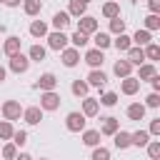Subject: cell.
Here are the masks:
<instances>
[{
  "label": "cell",
  "mask_w": 160,
  "mask_h": 160,
  "mask_svg": "<svg viewBox=\"0 0 160 160\" xmlns=\"http://www.w3.org/2000/svg\"><path fill=\"white\" fill-rule=\"evenodd\" d=\"M0 112H2V118L8 122H12V120H20L22 118V105H20V100H5L0 105Z\"/></svg>",
  "instance_id": "cell-1"
},
{
  "label": "cell",
  "mask_w": 160,
  "mask_h": 160,
  "mask_svg": "<svg viewBox=\"0 0 160 160\" xmlns=\"http://www.w3.org/2000/svg\"><path fill=\"white\" fill-rule=\"evenodd\" d=\"M85 125H88V118H85L80 110L68 112V118H65V128H68L70 132H82V130H85Z\"/></svg>",
  "instance_id": "cell-2"
},
{
  "label": "cell",
  "mask_w": 160,
  "mask_h": 160,
  "mask_svg": "<svg viewBox=\"0 0 160 160\" xmlns=\"http://www.w3.org/2000/svg\"><path fill=\"white\" fill-rule=\"evenodd\" d=\"M45 38H48V48H50V50H58V52H62V50L68 48V42H70L68 35L60 32V30H52V32H48Z\"/></svg>",
  "instance_id": "cell-3"
},
{
  "label": "cell",
  "mask_w": 160,
  "mask_h": 160,
  "mask_svg": "<svg viewBox=\"0 0 160 160\" xmlns=\"http://www.w3.org/2000/svg\"><path fill=\"white\" fill-rule=\"evenodd\" d=\"M28 68H30V58H28V55H22V52H18V55H12V58L8 60V70H12L15 75L28 72Z\"/></svg>",
  "instance_id": "cell-4"
},
{
  "label": "cell",
  "mask_w": 160,
  "mask_h": 160,
  "mask_svg": "<svg viewBox=\"0 0 160 160\" xmlns=\"http://www.w3.org/2000/svg\"><path fill=\"white\" fill-rule=\"evenodd\" d=\"M42 112L48 110V112H52V110H58L60 108V95L55 92V90H50V92H40V105H38Z\"/></svg>",
  "instance_id": "cell-5"
},
{
  "label": "cell",
  "mask_w": 160,
  "mask_h": 160,
  "mask_svg": "<svg viewBox=\"0 0 160 160\" xmlns=\"http://www.w3.org/2000/svg\"><path fill=\"white\" fill-rule=\"evenodd\" d=\"M100 30V25H98V20L92 18V15H82V18H78V32H82V35H95Z\"/></svg>",
  "instance_id": "cell-6"
},
{
  "label": "cell",
  "mask_w": 160,
  "mask_h": 160,
  "mask_svg": "<svg viewBox=\"0 0 160 160\" xmlns=\"http://www.w3.org/2000/svg\"><path fill=\"white\" fill-rule=\"evenodd\" d=\"M32 88L40 90V92H50V90H55V88H58V78H55V72H42Z\"/></svg>",
  "instance_id": "cell-7"
},
{
  "label": "cell",
  "mask_w": 160,
  "mask_h": 160,
  "mask_svg": "<svg viewBox=\"0 0 160 160\" xmlns=\"http://www.w3.org/2000/svg\"><path fill=\"white\" fill-rule=\"evenodd\" d=\"M85 62H88L92 70H100L102 62H105V52L98 50V48H90V50H85Z\"/></svg>",
  "instance_id": "cell-8"
},
{
  "label": "cell",
  "mask_w": 160,
  "mask_h": 160,
  "mask_svg": "<svg viewBox=\"0 0 160 160\" xmlns=\"http://www.w3.org/2000/svg\"><path fill=\"white\" fill-rule=\"evenodd\" d=\"M20 45H22V40H20L18 35H8V38H5V42H2L0 48H2V52H5L8 58H12V55H18V52H20Z\"/></svg>",
  "instance_id": "cell-9"
},
{
  "label": "cell",
  "mask_w": 160,
  "mask_h": 160,
  "mask_svg": "<svg viewBox=\"0 0 160 160\" xmlns=\"http://www.w3.org/2000/svg\"><path fill=\"white\" fill-rule=\"evenodd\" d=\"M85 82H88L90 88L102 90V88H105V82H108V75H105L102 70H90V72H88V78H85Z\"/></svg>",
  "instance_id": "cell-10"
},
{
  "label": "cell",
  "mask_w": 160,
  "mask_h": 160,
  "mask_svg": "<svg viewBox=\"0 0 160 160\" xmlns=\"http://www.w3.org/2000/svg\"><path fill=\"white\" fill-rule=\"evenodd\" d=\"M22 120H25L28 125H40V120H42V110H40L38 105L22 108Z\"/></svg>",
  "instance_id": "cell-11"
},
{
  "label": "cell",
  "mask_w": 160,
  "mask_h": 160,
  "mask_svg": "<svg viewBox=\"0 0 160 160\" xmlns=\"http://www.w3.org/2000/svg\"><path fill=\"white\" fill-rule=\"evenodd\" d=\"M50 22H52V28H55V30L65 32V30H68V25L72 22V18H70V15L65 12V10H58V12L52 15V20H50Z\"/></svg>",
  "instance_id": "cell-12"
},
{
  "label": "cell",
  "mask_w": 160,
  "mask_h": 160,
  "mask_svg": "<svg viewBox=\"0 0 160 160\" xmlns=\"http://www.w3.org/2000/svg\"><path fill=\"white\" fill-rule=\"evenodd\" d=\"M158 75V68H155V62H142V65H138V80L140 82H145V80H152Z\"/></svg>",
  "instance_id": "cell-13"
},
{
  "label": "cell",
  "mask_w": 160,
  "mask_h": 160,
  "mask_svg": "<svg viewBox=\"0 0 160 160\" xmlns=\"http://www.w3.org/2000/svg\"><path fill=\"white\" fill-rule=\"evenodd\" d=\"M138 90H140V80H138L135 75L120 80V92H122V95H135Z\"/></svg>",
  "instance_id": "cell-14"
},
{
  "label": "cell",
  "mask_w": 160,
  "mask_h": 160,
  "mask_svg": "<svg viewBox=\"0 0 160 160\" xmlns=\"http://www.w3.org/2000/svg\"><path fill=\"white\" fill-rule=\"evenodd\" d=\"M85 118H95L98 112H100V102H98V98H82V110H80Z\"/></svg>",
  "instance_id": "cell-15"
},
{
  "label": "cell",
  "mask_w": 160,
  "mask_h": 160,
  "mask_svg": "<svg viewBox=\"0 0 160 160\" xmlns=\"http://www.w3.org/2000/svg\"><path fill=\"white\" fill-rule=\"evenodd\" d=\"M60 58H62V65H65V68H75V65L80 62V50H75V48H65V50L60 52Z\"/></svg>",
  "instance_id": "cell-16"
},
{
  "label": "cell",
  "mask_w": 160,
  "mask_h": 160,
  "mask_svg": "<svg viewBox=\"0 0 160 160\" xmlns=\"http://www.w3.org/2000/svg\"><path fill=\"white\" fill-rule=\"evenodd\" d=\"M120 130V120L118 118H102V125H100V135H115Z\"/></svg>",
  "instance_id": "cell-17"
},
{
  "label": "cell",
  "mask_w": 160,
  "mask_h": 160,
  "mask_svg": "<svg viewBox=\"0 0 160 160\" xmlns=\"http://www.w3.org/2000/svg\"><path fill=\"white\" fill-rule=\"evenodd\" d=\"M112 142H115L118 150H128V148H132V142H130V132H128V130H118V132L112 135Z\"/></svg>",
  "instance_id": "cell-18"
},
{
  "label": "cell",
  "mask_w": 160,
  "mask_h": 160,
  "mask_svg": "<svg viewBox=\"0 0 160 160\" xmlns=\"http://www.w3.org/2000/svg\"><path fill=\"white\" fill-rule=\"evenodd\" d=\"M92 42H95V48H98V50H108V48L112 45V38H110V32L98 30V32L92 35Z\"/></svg>",
  "instance_id": "cell-19"
},
{
  "label": "cell",
  "mask_w": 160,
  "mask_h": 160,
  "mask_svg": "<svg viewBox=\"0 0 160 160\" xmlns=\"http://www.w3.org/2000/svg\"><path fill=\"white\" fill-rule=\"evenodd\" d=\"M125 60H128L132 68H135V65H142V62H145V52H142V48L132 45V48L128 50V58H125Z\"/></svg>",
  "instance_id": "cell-20"
},
{
  "label": "cell",
  "mask_w": 160,
  "mask_h": 160,
  "mask_svg": "<svg viewBox=\"0 0 160 160\" xmlns=\"http://www.w3.org/2000/svg\"><path fill=\"white\" fill-rule=\"evenodd\" d=\"M112 72L122 80V78H130L132 75V65L128 62V60H115V65H112Z\"/></svg>",
  "instance_id": "cell-21"
},
{
  "label": "cell",
  "mask_w": 160,
  "mask_h": 160,
  "mask_svg": "<svg viewBox=\"0 0 160 160\" xmlns=\"http://www.w3.org/2000/svg\"><path fill=\"white\" fill-rule=\"evenodd\" d=\"M145 110H148V108H145L142 102H130L125 112H128V118H130V120H138V122H140V120L145 118Z\"/></svg>",
  "instance_id": "cell-22"
},
{
  "label": "cell",
  "mask_w": 160,
  "mask_h": 160,
  "mask_svg": "<svg viewBox=\"0 0 160 160\" xmlns=\"http://www.w3.org/2000/svg\"><path fill=\"white\" fill-rule=\"evenodd\" d=\"M82 145H88V148H98L100 145V130H82Z\"/></svg>",
  "instance_id": "cell-23"
},
{
  "label": "cell",
  "mask_w": 160,
  "mask_h": 160,
  "mask_svg": "<svg viewBox=\"0 0 160 160\" xmlns=\"http://www.w3.org/2000/svg\"><path fill=\"white\" fill-rule=\"evenodd\" d=\"M130 142L135 148H145L150 142V132L148 130H135V132H130Z\"/></svg>",
  "instance_id": "cell-24"
},
{
  "label": "cell",
  "mask_w": 160,
  "mask_h": 160,
  "mask_svg": "<svg viewBox=\"0 0 160 160\" xmlns=\"http://www.w3.org/2000/svg\"><path fill=\"white\" fill-rule=\"evenodd\" d=\"M102 18H108V20H112V18H120V2H115V0H108V2L102 5Z\"/></svg>",
  "instance_id": "cell-25"
},
{
  "label": "cell",
  "mask_w": 160,
  "mask_h": 160,
  "mask_svg": "<svg viewBox=\"0 0 160 160\" xmlns=\"http://www.w3.org/2000/svg\"><path fill=\"white\" fill-rule=\"evenodd\" d=\"M50 30H48V22L45 20H32L30 22V35L32 38H45Z\"/></svg>",
  "instance_id": "cell-26"
},
{
  "label": "cell",
  "mask_w": 160,
  "mask_h": 160,
  "mask_svg": "<svg viewBox=\"0 0 160 160\" xmlns=\"http://www.w3.org/2000/svg\"><path fill=\"white\" fill-rule=\"evenodd\" d=\"M45 55H48V50H45L40 42L30 45V50H28V58H30V62H32V60H35V62H42V60H45Z\"/></svg>",
  "instance_id": "cell-27"
},
{
  "label": "cell",
  "mask_w": 160,
  "mask_h": 160,
  "mask_svg": "<svg viewBox=\"0 0 160 160\" xmlns=\"http://www.w3.org/2000/svg\"><path fill=\"white\" fill-rule=\"evenodd\" d=\"M70 90H72V95L75 98H88V92H90V85L85 82V80H72V85H70Z\"/></svg>",
  "instance_id": "cell-28"
},
{
  "label": "cell",
  "mask_w": 160,
  "mask_h": 160,
  "mask_svg": "<svg viewBox=\"0 0 160 160\" xmlns=\"http://www.w3.org/2000/svg\"><path fill=\"white\" fill-rule=\"evenodd\" d=\"M22 10H25V15L35 18V15H40V10H42V2H40V0H22Z\"/></svg>",
  "instance_id": "cell-29"
},
{
  "label": "cell",
  "mask_w": 160,
  "mask_h": 160,
  "mask_svg": "<svg viewBox=\"0 0 160 160\" xmlns=\"http://www.w3.org/2000/svg\"><path fill=\"white\" fill-rule=\"evenodd\" d=\"M85 10H88V5H82V2H78V0H70V5H68L65 12H68L70 18H82Z\"/></svg>",
  "instance_id": "cell-30"
},
{
  "label": "cell",
  "mask_w": 160,
  "mask_h": 160,
  "mask_svg": "<svg viewBox=\"0 0 160 160\" xmlns=\"http://www.w3.org/2000/svg\"><path fill=\"white\" fill-rule=\"evenodd\" d=\"M130 40H132L138 48H145L148 42H152V32H148V30H138V32H135Z\"/></svg>",
  "instance_id": "cell-31"
},
{
  "label": "cell",
  "mask_w": 160,
  "mask_h": 160,
  "mask_svg": "<svg viewBox=\"0 0 160 160\" xmlns=\"http://www.w3.org/2000/svg\"><path fill=\"white\" fill-rule=\"evenodd\" d=\"M112 45H115V48H118L120 52H128V50L132 48V40H130V35H125V32H122V35H115Z\"/></svg>",
  "instance_id": "cell-32"
},
{
  "label": "cell",
  "mask_w": 160,
  "mask_h": 160,
  "mask_svg": "<svg viewBox=\"0 0 160 160\" xmlns=\"http://www.w3.org/2000/svg\"><path fill=\"white\" fill-rule=\"evenodd\" d=\"M142 52H145V60H150V62L160 60V45H158V42H148V45L142 48Z\"/></svg>",
  "instance_id": "cell-33"
},
{
  "label": "cell",
  "mask_w": 160,
  "mask_h": 160,
  "mask_svg": "<svg viewBox=\"0 0 160 160\" xmlns=\"http://www.w3.org/2000/svg\"><path fill=\"white\" fill-rule=\"evenodd\" d=\"M118 100H120V98H118V92H115V90H108V92H102V95H100V100H98V102H100V105H105V108H115V105H118Z\"/></svg>",
  "instance_id": "cell-34"
},
{
  "label": "cell",
  "mask_w": 160,
  "mask_h": 160,
  "mask_svg": "<svg viewBox=\"0 0 160 160\" xmlns=\"http://www.w3.org/2000/svg\"><path fill=\"white\" fill-rule=\"evenodd\" d=\"M142 25H145L142 30H148V32H155V30H160V15H152V12H150V15L142 20Z\"/></svg>",
  "instance_id": "cell-35"
},
{
  "label": "cell",
  "mask_w": 160,
  "mask_h": 160,
  "mask_svg": "<svg viewBox=\"0 0 160 160\" xmlns=\"http://www.w3.org/2000/svg\"><path fill=\"white\" fill-rule=\"evenodd\" d=\"M68 40L72 42V48H75V50H80V48H85V45L90 42V38H88V35H82V32H78V30H75V32H72Z\"/></svg>",
  "instance_id": "cell-36"
},
{
  "label": "cell",
  "mask_w": 160,
  "mask_h": 160,
  "mask_svg": "<svg viewBox=\"0 0 160 160\" xmlns=\"http://www.w3.org/2000/svg\"><path fill=\"white\" fill-rule=\"evenodd\" d=\"M145 150H148V158L150 160H160V140H150L145 145Z\"/></svg>",
  "instance_id": "cell-37"
},
{
  "label": "cell",
  "mask_w": 160,
  "mask_h": 160,
  "mask_svg": "<svg viewBox=\"0 0 160 160\" xmlns=\"http://www.w3.org/2000/svg\"><path fill=\"white\" fill-rule=\"evenodd\" d=\"M12 132H15V128H12V122H8V120H2V122H0V140H8V142H10V138H12Z\"/></svg>",
  "instance_id": "cell-38"
},
{
  "label": "cell",
  "mask_w": 160,
  "mask_h": 160,
  "mask_svg": "<svg viewBox=\"0 0 160 160\" xmlns=\"http://www.w3.org/2000/svg\"><path fill=\"white\" fill-rule=\"evenodd\" d=\"M110 32L112 35H122L125 32V20L122 18H112L110 20Z\"/></svg>",
  "instance_id": "cell-39"
},
{
  "label": "cell",
  "mask_w": 160,
  "mask_h": 160,
  "mask_svg": "<svg viewBox=\"0 0 160 160\" xmlns=\"http://www.w3.org/2000/svg\"><path fill=\"white\" fill-rule=\"evenodd\" d=\"M10 142H12L15 148H22V145L28 142V132H25V130H15L12 138H10Z\"/></svg>",
  "instance_id": "cell-40"
},
{
  "label": "cell",
  "mask_w": 160,
  "mask_h": 160,
  "mask_svg": "<svg viewBox=\"0 0 160 160\" xmlns=\"http://www.w3.org/2000/svg\"><path fill=\"white\" fill-rule=\"evenodd\" d=\"M90 160H110V150H108V148H102V145H98V148H92Z\"/></svg>",
  "instance_id": "cell-41"
},
{
  "label": "cell",
  "mask_w": 160,
  "mask_h": 160,
  "mask_svg": "<svg viewBox=\"0 0 160 160\" xmlns=\"http://www.w3.org/2000/svg\"><path fill=\"white\" fill-rule=\"evenodd\" d=\"M0 155H2L5 160H15V155H18V148H15L12 142H5V145H2V150H0Z\"/></svg>",
  "instance_id": "cell-42"
},
{
  "label": "cell",
  "mask_w": 160,
  "mask_h": 160,
  "mask_svg": "<svg viewBox=\"0 0 160 160\" xmlns=\"http://www.w3.org/2000/svg\"><path fill=\"white\" fill-rule=\"evenodd\" d=\"M142 105H145V108H160V95H158V92H150Z\"/></svg>",
  "instance_id": "cell-43"
},
{
  "label": "cell",
  "mask_w": 160,
  "mask_h": 160,
  "mask_svg": "<svg viewBox=\"0 0 160 160\" xmlns=\"http://www.w3.org/2000/svg\"><path fill=\"white\" fill-rule=\"evenodd\" d=\"M148 132H150V135H160V118H155V120L150 122V128H148Z\"/></svg>",
  "instance_id": "cell-44"
},
{
  "label": "cell",
  "mask_w": 160,
  "mask_h": 160,
  "mask_svg": "<svg viewBox=\"0 0 160 160\" xmlns=\"http://www.w3.org/2000/svg\"><path fill=\"white\" fill-rule=\"evenodd\" d=\"M148 8H150L152 15H158L160 12V0H148Z\"/></svg>",
  "instance_id": "cell-45"
},
{
  "label": "cell",
  "mask_w": 160,
  "mask_h": 160,
  "mask_svg": "<svg viewBox=\"0 0 160 160\" xmlns=\"http://www.w3.org/2000/svg\"><path fill=\"white\" fill-rule=\"evenodd\" d=\"M150 82H152V92H160V75H155Z\"/></svg>",
  "instance_id": "cell-46"
},
{
  "label": "cell",
  "mask_w": 160,
  "mask_h": 160,
  "mask_svg": "<svg viewBox=\"0 0 160 160\" xmlns=\"http://www.w3.org/2000/svg\"><path fill=\"white\" fill-rule=\"evenodd\" d=\"M22 0H2V5H8V8H18Z\"/></svg>",
  "instance_id": "cell-47"
},
{
  "label": "cell",
  "mask_w": 160,
  "mask_h": 160,
  "mask_svg": "<svg viewBox=\"0 0 160 160\" xmlns=\"http://www.w3.org/2000/svg\"><path fill=\"white\" fill-rule=\"evenodd\" d=\"M15 160H32V155H28V152H18Z\"/></svg>",
  "instance_id": "cell-48"
},
{
  "label": "cell",
  "mask_w": 160,
  "mask_h": 160,
  "mask_svg": "<svg viewBox=\"0 0 160 160\" xmlns=\"http://www.w3.org/2000/svg\"><path fill=\"white\" fill-rule=\"evenodd\" d=\"M5 78H8V68L0 65V82H5Z\"/></svg>",
  "instance_id": "cell-49"
},
{
  "label": "cell",
  "mask_w": 160,
  "mask_h": 160,
  "mask_svg": "<svg viewBox=\"0 0 160 160\" xmlns=\"http://www.w3.org/2000/svg\"><path fill=\"white\" fill-rule=\"evenodd\" d=\"M78 2H82V5H90V0H78Z\"/></svg>",
  "instance_id": "cell-50"
},
{
  "label": "cell",
  "mask_w": 160,
  "mask_h": 160,
  "mask_svg": "<svg viewBox=\"0 0 160 160\" xmlns=\"http://www.w3.org/2000/svg\"><path fill=\"white\" fill-rule=\"evenodd\" d=\"M130 2H138V0H130Z\"/></svg>",
  "instance_id": "cell-51"
},
{
  "label": "cell",
  "mask_w": 160,
  "mask_h": 160,
  "mask_svg": "<svg viewBox=\"0 0 160 160\" xmlns=\"http://www.w3.org/2000/svg\"><path fill=\"white\" fill-rule=\"evenodd\" d=\"M40 160H48V158H40Z\"/></svg>",
  "instance_id": "cell-52"
},
{
  "label": "cell",
  "mask_w": 160,
  "mask_h": 160,
  "mask_svg": "<svg viewBox=\"0 0 160 160\" xmlns=\"http://www.w3.org/2000/svg\"><path fill=\"white\" fill-rule=\"evenodd\" d=\"M0 5H2V0H0Z\"/></svg>",
  "instance_id": "cell-53"
},
{
  "label": "cell",
  "mask_w": 160,
  "mask_h": 160,
  "mask_svg": "<svg viewBox=\"0 0 160 160\" xmlns=\"http://www.w3.org/2000/svg\"><path fill=\"white\" fill-rule=\"evenodd\" d=\"M0 52H2V48H0Z\"/></svg>",
  "instance_id": "cell-54"
},
{
  "label": "cell",
  "mask_w": 160,
  "mask_h": 160,
  "mask_svg": "<svg viewBox=\"0 0 160 160\" xmlns=\"http://www.w3.org/2000/svg\"><path fill=\"white\" fill-rule=\"evenodd\" d=\"M115 2H118V0H115Z\"/></svg>",
  "instance_id": "cell-55"
}]
</instances>
